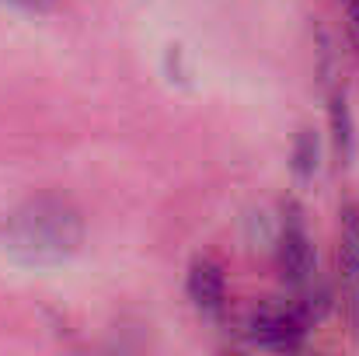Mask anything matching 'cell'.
<instances>
[{
  "instance_id": "6da1fadb",
  "label": "cell",
  "mask_w": 359,
  "mask_h": 356,
  "mask_svg": "<svg viewBox=\"0 0 359 356\" xmlns=\"http://www.w3.org/2000/svg\"><path fill=\"white\" fill-rule=\"evenodd\" d=\"M84 213L60 192H42L14 206L0 224V244L25 265H56L81 251Z\"/></svg>"
},
{
  "instance_id": "7a4b0ae2",
  "label": "cell",
  "mask_w": 359,
  "mask_h": 356,
  "mask_svg": "<svg viewBox=\"0 0 359 356\" xmlns=\"http://www.w3.org/2000/svg\"><path fill=\"white\" fill-rule=\"evenodd\" d=\"M276 262L283 279L293 290H304L318 279V248L307 235V224L300 217V210L290 203L279 224V237H276Z\"/></svg>"
},
{
  "instance_id": "3957f363",
  "label": "cell",
  "mask_w": 359,
  "mask_h": 356,
  "mask_svg": "<svg viewBox=\"0 0 359 356\" xmlns=\"http://www.w3.org/2000/svg\"><path fill=\"white\" fill-rule=\"evenodd\" d=\"M307 329H311V322L297 304H290V308H258L244 322L248 343L258 346V350H272V353L300 350L304 339H307Z\"/></svg>"
},
{
  "instance_id": "277c9868",
  "label": "cell",
  "mask_w": 359,
  "mask_h": 356,
  "mask_svg": "<svg viewBox=\"0 0 359 356\" xmlns=\"http://www.w3.org/2000/svg\"><path fill=\"white\" fill-rule=\"evenodd\" d=\"M185 294L192 301V308L206 318H224L227 311V276H224V265L210 255L196 258L189 265V276H185Z\"/></svg>"
},
{
  "instance_id": "5b68a950",
  "label": "cell",
  "mask_w": 359,
  "mask_h": 356,
  "mask_svg": "<svg viewBox=\"0 0 359 356\" xmlns=\"http://www.w3.org/2000/svg\"><path fill=\"white\" fill-rule=\"evenodd\" d=\"M339 269L346 279L349 308L359 322V203H349L339 220Z\"/></svg>"
},
{
  "instance_id": "8992f818",
  "label": "cell",
  "mask_w": 359,
  "mask_h": 356,
  "mask_svg": "<svg viewBox=\"0 0 359 356\" xmlns=\"http://www.w3.org/2000/svg\"><path fill=\"white\" fill-rule=\"evenodd\" d=\"M328 126H332L335 157L342 164H349L353 150H356V122H353V109H349L346 91H332V98H328Z\"/></svg>"
},
{
  "instance_id": "52a82bcc",
  "label": "cell",
  "mask_w": 359,
  "mask_h": 356,
  "mask_svg": "<svg viewBox=\"0 0 359 356\" xmlns=\"http://www.w3.org/2000/svg\"><path fill=\"white\" fill-rule=\"evenodd\" d=\"M318 157H321V143H318V133L311 129V126H304L300 133H297V140H293V175L300 178V182H311L314 178V171H318Z\"/></svg>"
},
{
  "instance_id": "ba28073f",
  "label": "cell",
  "mask_w": 359,
  "mask_h": 356,
  "mask_svg": "<svg viewBox=\"0 0 359 356\" xmlns=\"http://www.w3.org/2000/svg\"><path fill=\"white\" fill-rule=\"evenodd\" d=\"M11 7H18V11H28V14H46V11H53L60 0H7Z\"/></svg>"
},
{
  "instance_id": "9c48e42d",
  "label": "cell",
  "mask_w": 359,
  "mask_h": 356,
  "mask_svg": "<svg viewBox=\"0 0 359 356\" xmlns=\"http://www.w3.org/2000/svg\"><path fill=\"white\" fill-rule=\"evenodd\" d=\"M339 4L346 7V14H349V21H353V28L359 35V0H339Z\"/></svg>"
}]
</instances>
